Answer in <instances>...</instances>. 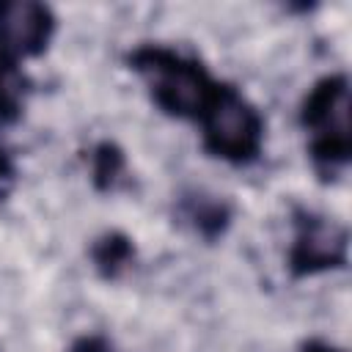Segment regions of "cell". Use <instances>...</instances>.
<instances>
[{
	"label": "cell",
	"instance_id": "6da1fadb",
	"mask_svg": "<svg viewBox=\"0 0 352 352\" xmlns=\"http://www.w3.org/2000/svg\"><path fill=\"white\" fill-rule=\"evenodd\" d=\"M124 63L140 80L148 102L176 121L198 124L223 88L204 60L173 44L140 41L126 50Z\"/></svg>",
	"mask_w": 352,
	"mask_h": 352
},
{
	"label": "cell",
	"instance_id": "7a4b0ae2",
	"mask_svg": "<svg viewBox=\"0 0 352 352\" xmlns=\"http://www.w3.org/2000/svg\"><path fill=\"white\" fill-rule=\"evenodd\" d=\"M297 124L305 135V151L314 170L324 182L341 176L352 160L349 77L344 72L319 77L300 102Z\"/></svg>",
	"mask_w": 352,
	"mask_h": 352
},
{
	"label": "cell",
	"instance_id": "3957f363",
	"mask_svg": "<svg viewBox=\"0 0 352 352\" xmlns=\"http://www.w3.org/2000/svg\"><path fill=\"white\" fill-rule=\"evenodd\" d=\"M195 126L201 132V148L212 160L234 168H248L264 154V116L242 94V88L228 80H223L217 99Z\"/></svg>",
	"mask_w": 352,
	"mask_h": 352
},
{
	"label": "cell",
	"instance_id": "277c9868",
	"mask_svg": "<svg viewBox=\"0 0 352 352\" xmlns=\"http://www.w3.org/2000/svg\"><path fill=\"white\" fill-rule=\"evenodd\" d=\"M349 264V231L344 223L308 209H292V239L286 250V272L294 280L344 270Z\"/></svg>",
	"mask_w": 352,
	"mask_h": 352
},
{
	"label": "cell",
	"instance_id": "5b68a950",
	"mask_svg": "<svg viewBox=\"0 0 352 352\" xmlns=\"http://www.w3.org/2000/svg\"><path fill=\"white\" fill-rule=\"evenodd\" d=\"M58 33V16L47 3L0 0V58L25 63L41 58Z\"/></svg>",
	"mask_w": 352,
	"mask_h": 352
},
{
	"label": "cell",
	"instance_id": "8992f818",
	"mask_svg": "<svg viewBox=\"0 0 352 352\" xmlns=\"http://www.w3.org/2000/svg\"><path fill=\"white\" fill-rule=\"evenodd\" d=\"M176 220L206 242H217L234 223V206L206 190H187L176 198Z\"/></svg>",
	"mask_w": 352,
	"mask_h": 352
},
{
	"label": "cell",
	"instance_id": "52a82bcc",
	"mask_svg": "<svg viewBox=\"0 0 352 352\" xmlns=\"http://www.w3.org/2000/svg\"><path fill=\"white\" fill-rule=\"evenodd\" d=\"M135 256H138L135 239L126 236L124 231H104L88 248L91 267L102 280H118L124 272L132 270Z\"/></svg>",
	"mask_w": 352,
	"mask_h": 352
},
{
	"label": "cell",
	"instance_id": "ba28073f",
	"mask_svg": "<svg viewBox=\"0 0 352 352\" xmlns=\"http://www.w3.org/2000/svg\"><path fill=\"white\" fill-rule=\"evenodd\" d=\"M33 94V80L22 69V63L0 58V124H16L25 113L28 96Z\"/></svg>",
	"mask_w": 352,
	"mask_h": 352
},
{
	"label": "cell",
	"instance_id": "9c48e42d",
	"mask_svg": "<svg viewBox=\"0 0 352 352\" xmlns=\"http://www.w3.org/2000/svg\"><path fill=\"white\" fill-rule=\"evenodd\" d=\"M126 154L113 140H99L88 154V176L99 192H116L118 184L126 179Z\"/></svg>",
	"mask_w": 352,
	"mask_h": 352
},
{
	"label": "cell",
	"instance_id": "30bf717a",
	"mask_svg": "<svg viewBox=\"0 0 352 352\" xmlns=\"http://www.w3.org/2000/svg\"><path fill=\"white\" fill-rule=\"evenodd\" d=\"M16 179H19L16 160H14L11 148L6 143H0V201L11 195V190L16 187Z\"/></svg>",
	"mask_w": 352,
	"mask_h": 352
},
{
	"label": "cell",
	"instance_id": "8fae6325",
	"mask_svg": "<svg viewBox=\"0 0 352 352\" xmlns=\"http://www.w3.org/2000/svg\"><path fill=\"white\" fill-rule=\"evenodd\" d=\"M66 352H118V349H116V344H113L107 336H102V333H82V336H77V338L66 346Z\"/></svg>",
	"mask_w": 352,
	"mask_h": 352
},
{
	"label": "cell",
	"instance_id": "7c38bea8",
	"mask_svg": "<svg viewBox=\"0 0 352 352\" xmlns=\"http://www.w3.org/2000/svg\"><path fill=\"white\" fill-rule=\"evenodd\" d=\"M300 352H346V349L338 344H330L324 338H308V341H302Z\"/></svg>",
	"mask_w": 352,
	"mask_h": 352
}]
</instances>
